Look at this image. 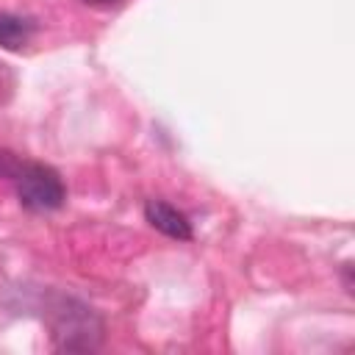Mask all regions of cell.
<instances>
[{
    "label": "cell",
    "mask_w": 355,
    "mask_h": 355,
    "mask_svg": "<svg viewBox=\"0 0 355 355\" xmlns=\"http://www.w3.org/2000/svg\"><path fill=\"white\" fill-rule=\"evenodd\" d=\"M14 186H17V200L25 211L31 214H47V211H58L67 200V189L61 175L39 161H25L19 164V169L14 172Z\"/></svg>",
    "instance_id": "cell-1"
},
{
    "label": "cell",
    "mask_w": 355,
    "mask_h": 355,
    "mask_svg": "<svg viewBox=\"0 0 355 355\" xmlns=\"http://www.w3.org/2000/svg\"><path fill=\"white\" fill-rule=\"evenodd\" d=\"M50 330L55 347L61 349H94L103 336L100 319L92 313V308L78 300H61L53 308Z\"/></svg>",
    "instance_id": "cell-2"
},
{
    "label": "cell",
    "mask_w": 355,
    "mask_h": 355,
    "mask_svg": "<svg viewBox=\"0 0 355 355\" xmlns=\"http://www.w3.org/2000/svg\"><path fill=\"white\" fill-rule=\"evenodd\" d=\"M144 219L164 236L169 239H178V241H191L194 230H191V222L183 211H178L175 205L164 202V200H147L144 205Z\"/></svg>",
    "instance_id": "cell-3"
},
{
    "label": "cell",
    "mask_w": 355,
    "mask_h": 355,
    "mask_svg": "<svg viewBox=\"0 0 355 355\" xmlns=\"http://www.w3.org/2000/svg\"><path fill=\"white\" fill-rule=\"evenodd\" d=\"M33 33V25L22 17H11V14H0V44L8 50L22 47Z\"/></svg>",
    "instance_id": "cell-4"
},
{
    "label": "cell",
    "mask_w": 355,
    "mask_h": 355,
    "mask_svg": "<svg viewBox=\"0 0 355 355\" xmlns=\"http://www.w3.org/2000/svg\"><path fill=\"white\" fill-rule=\"evenodd\" d=\"M8 86H11V72H8V69H6V64L0 61V92H3V89H8Z\"/></svg>",
    "instance_id": "cell-5"
},
{
    "label": "cell",
    "mask_w": 355,
    "mask_h": 355,
    "mask_svg": "<svg viewBox=\"0 0 355 355\" xmlns=\"http://www.w3.org/2000/svg\"><path fill=\"white\" fill-rule=\"evenodd\" d=\"M83 3H92V6H108V3H116V0H83Z\"/></svg>",
    "instance_id": "cell-6"
}]
</instances>
